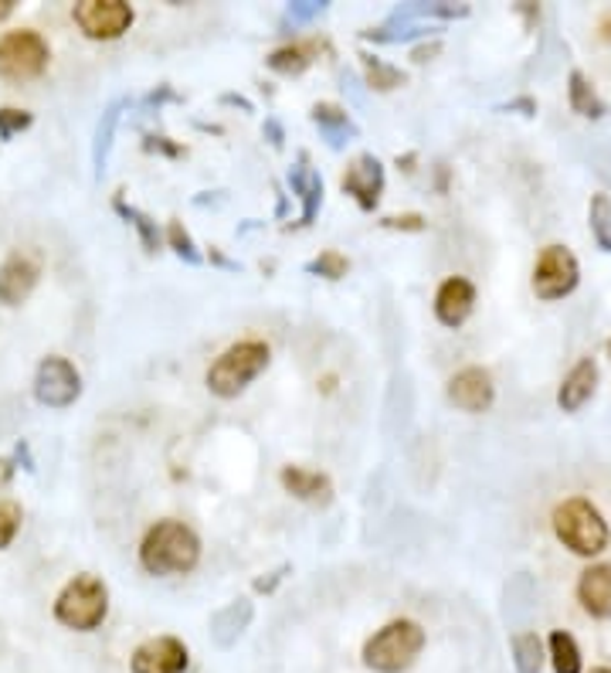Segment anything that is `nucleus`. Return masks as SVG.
<instances>
[{
  "instance_id": "nucleus-9",
  "label": "nucleus",
  "mask_w": 611,
  "mask_h": 673,
  "mask_svg": "<svg viewBox=\"0 0 611 673\" xmlns=\"http://www.w3.org/2000/svg\"><path fill=\"white\" fill-rule=\"evenodd\" d=\"M78 391H81V378L75 371L72 361L65 358H45L34 375V394H37V402H45V405H68L78 399Z\"/></svg>"
},
{
  "instance_id": "nucleus-13",
  "label": "nucleus",
  "mask_w": 611,
  "mask_h": 673,
  "mask_svg": "<svg viewBox=\"0 0 611 673\" xmlns=\"http://www.w3.org/2000/svg\"><path fill=\"white\" fill-rule=\"evenodd\" d=\"M37 283V265L28 256H14L0 265V303L18 306Z\"/></svg>"
},
{
  "instance_id": "nucleus-17",
  "label": "nucleus",
  "mask_w": 611,
  "mask_h": 673,
  "mask_svg": "<svg viewBox=\"0 0 611 673\" xmlns=\"http://www.w3.org/2000/svg\"><path fill=\"white\" fill-rule=\"evenodd\" d=\"M282 487L290 490L293 497L299 500H309V503H323L330 497V480L323 477L316 469H306V466H285L282 469Z\"/></svg>"
},
{
  "instance_id": "nucleus-23",
  "label": "nucleus",
  "mask_w": 611,
  "mask_h": 673,
  "mask_svg": "<svg viewBox=\"0 0 611 673\" xmlns=\"http://www.w3.org/2000/svg\"><path fill=\"white\" fill-rule=\"evenodd\" d=\"M313 269H316L319 275H326V280H340V275L347 272V259L337 256V252H326V256H319V259L313 262Z\"/></svg>"
},
{
  "instance_id": "nucleus-22",
  "label": "nucleus",
  "mask_w": 611,
  "mask_h": 673,
  "mask_svg": "<svg viewBox=\"0 0 611 673\" xmlns=\"http://www.w3.org/2000/svg\"><path fill=\"white\" fill-rule=\"evenodd\" d=\"M21 531V507L11 500H0V547H8Z\"/></svg>"
},
{
  "instance_id": "nucleus-15",
  "label": "nucleus",
  "mask_w": 611,
  "mask_h": 673,
  "mask_svg": "<svg viewBox=\"0 0 611 673\" xmlns=\"http://www.w3.org/2000/svg\"><path fill=\"white\" fill-rule=\"evenodd\" d=\"M594 384H598V368H594V361H581L575 371L564 378V384H560V391H557V405H560L564 412H578V409L591 399V394H594Z\"/></svg>"
},
{
  "instance_id": "nucleus-7",
  "label": "nucleus",
  "mask_w": 611,
  "mask_h": 673,
  "mask_svg": "<svg viewBox=\"0 0 611 673\" xmlns=\"http://www.w3.org/2000/svg\"><path fill=\"white\" fill-rule=\"evenodd\" d=\"M578 259L564 246H547L534 265V290L541 300H560L578 286Z\"/></svg>"
},
{
  "instance_id": "nucleus-14",
  "label": "nucleus",
  "mask_w": 611,
  "mask_h": 673,
  "mask_svg": "<svg viewBox=\"0 0 611 673\" xmlns=\"http://www.w3.org/2000/svg\"><path fill=\"white\" fill-rule=\"evenodd\" d=\"M578 599L588 616L608 619L611 616V565H594L578 582Z\"/></svg>"
},
{
  "instance_id": "nucleus-3",
  "label": "nucleus",
  "mask_w": 611,
  "mask_h": 673,
  "mask_svg": "<svg viewBox=\"0 0 611 673\" xmlns=\"http://www.w3.org/2000/svg\"><path fill=\"white\" fill-rule=\"evenodd\" d=\"M554 534L560 538L564 547H570L581 558L601 554L608 547V524L601 518V510L591 500H564L554 510Z\"/></svg>"
},
{
  "instance_id": "nucleus-27",
  "label": "nucleus",
  "mask_w": 611,
  "mask_h": 673,
  "mask_svg": "<svg viewBox=\"0 0 611 673\" xmlns=\"http://www.w3.org/2000/svg\"><path fill=\"white\" fill-rule=\"evenodd\" d=\"M591 673H611L608 666H598V670H591Z\"/></svg>"
},
{
  "instance_id": "nucleus-19",
  "label": "nucleus",
  "mask_w": 611,
  "mask_h": 673,
  "mask_svg": "<svg viewBox=\"0 0 611 673\" xmlns=\"http://www.w3.org/2000/svg\"><path fill=\"white\" fill-rule=\"evenodd\" d=\"M550 663L554 673H581V650L570 632H550Z\"/></svg>"
},
{
  "instance_id": "nucleus-20",
  "label": "nucleus",
  "mask_w": 611,
  "mask_h": 673,
  "mask_svg": "<svg viewBox=\"0 0 611 673\" xmlns=\"http://www.w3.org/2000/svg\"><path fill=\"white\" fill-rule=\"evenodd\" d=\"M570 106H575L581 116H601L604 112V102L598 99V93L588 86V78L581 72L570 75Z\"/></svg>"
},
{
  "instance_id": "nucleus-11",
  "label": "nucleus",
  "mask_w": 611,
  "mask_h": 673,
  "mask_svg": "<svg viewBox=\"0 0 611 673\" xmlns=\"http://www.w3.org/2000/svg\"><path fill=\"white\" fill-rule=\"evenodd\" d=\"M448 399H452V405L462 412H485L497 399L493 378L482 368H466L448 381Z\"/></svg>"
},
{
  "instance_id": "nucleus-10",
  "label": "nucleus",
  "mask_w": 611,
  "mask_h": 673,
  "mask_svg": "<svg viewBox=\"0 0 611 673\" xmlns=\"http://www.w3.org/2000/svg\"><path fill=\"white\" fill-rule=\"evenodd\" d=\"M133 673H184L187 670V647L177 637H156L137 647Z\"/></svg>"
},
{
  "instance_id": "nucleus-24",
  "label": "nucleus",
  "mask_w": 611,
  "mask_h": 673,
  "mask_svg": "<svg viewBox=\"0 0 611 673\" xmlns=\"http://www.w3.org/2000/svg\"><path fill=\"white\" fill-rule=\"evenodd\" d=\"M21 127H28V116H24V112H18V109H0V130L11 133V130H21Z\"/></svg>"
},
{
  "instance_id": "nucleus-18",
  "label": "nucleus",
  "mask_w": 611,
  "mask_h": 673,
  "mask_svg": "<svg viewBox=\"0 0 611 673\" xmlns=\"http://www.w3.org/2000/svg\"><path fill=\"white\" fill-rule=\"evenodd\" d=\"M513 663H516V673H541L544 643L537 632H520V637H513Z\"/></svg>"
},
{
  "instance_id": "nucleus-8",
  "label": "nucleus",
  "mask_w": 611,
  "mask_h": 673,
  "mask_svg": "<svg viewBox=\"0 0 611 673\" xmlns=\"http://www.w3.org/2000/svg\"><path fill=\"white\" fill-rule=\"evenodd\" d=\"M75 24L86 31L89 37H119L122 31H130L133 24V8L122 0H81L75 8Z\"/></svg>"
},
{
  "instance_id": "nucleus-6",
  "label": "nucleus",
  "mask_w": 611,
  "mask_h": 673,
  "mask_svg": "<svg viewBox=\"0 0 611 673\" xmlns=\"http://www.w3.org/2000/svg\"><path fill=\"white\" fill-rule=\"evenodd\" d=\"M48 45L34 31H8L0 37V75L4 78H31L45 72Z\"/></svg>"
},
{
  "instance_id": "nucleus-5",
  "label": "nucleus",
  "mask_w": 611,
  "mask_h": 673,
  "mask_svg": "<svg viewBox=\"0 0 611 673\" xmlns=\"http://www.w3.org/2000/svg\"><path fill=\"white\" fill-rule=\"evenodd\" d=\"M109 612V591L96 575H78L72 578L55 603V619L68 629L92 632Z\"/></svg>"
},
{
  "instance_id": "nucleus-12",
  "label": "nucleus",
  "mask_w": 611,
  "mask_h": 673,
  "mask_svg": "<svg viewBox=\"0 0 611 673\" xmlns=\"http://www.w3.org/2000/svg\"><path fill=\"white\" fill-rule=\"evenodd\" d=\"M472 303H476V290L469 280H462V275H452V280H445L438 286V296H435V313L438 321L445 327H459L469 321L472 313Z\"/></svg>"
},
{
  "instance_id": "nucleus-26",
  "label": "nucleus",
  "mask_w": 611,
  "mask_h": 673,
  "mask_svg": "<svg viewBox=\"0 0 611 673\" xmlns=\"http://www.w3.org/2000/svg\"><path fill=\"white\" fill-rule=\"evenodd\" d=\"M11 477V466L8 463H0V480H8Z\"/></svg>"
},
{
  "instance_id": "nucleus-16",
  "label": "nucleus",
  "mask_w": 611,
  "mask_h": 673,
  "mask_svg": "<svg viewBox=\"0 0 611 673\" xmlns=\"http://www.w3.org/2000/svg\"><path fill=\"white\" fill-rule=\"evenodd\" d=\"M343 187L357 197L363 208H374L378 191H381V164L374 161V156H360V161L347 171Z\"/></svg>"
},
{
  "instance_id": "nucleus-2",
  "label": "nucleus",
  "mask_w": 611,
  "mask_h": 673,
  "mask_svg": "<svg viewBox=\"0 0 611 673\" xmlns=\"http://www.w3.org/2000/svg\"><path fill=\"white\" fill-rule=\"evenodd\" d=\"M425 650V629L412 619H394L363 647V663L374 673H401Z\"/></svg>"
},
{
  "instance_id": "nucleus-25",
  "label": "nucleus",
  "mask_w": 611,
  "mask_h": 673,
  "mask_svg": "<svg viewBox=\"0 0 611 673\" xmlns=\"http://www.w3.org/2000/svg\"><path fill=\"white\" fill-rule=\"evenodd\" d=\"M11 14V0H0V18H8Z\"/></svg>"
},
{
  "instance_id": "nucleus-4",
  "label": "nucleus",
  "mask_w": 611,
  "mask_h": 673,
  "mask_svg": "<svg viewBox=\"0 0 611 673\" xmlns=\"http://www.w3.org/2000/svg\"><path fill=\"white\" fill-rule=\"evenodd\" d=\"M269 368V344L262 340H241L228 347L208 371V388L218 399H234Z\"/></svg>"
},
{
  "instance_id": "nucleus-1",
  "label": "nucleus",
  "mask_w": 611,
  "mask_h": 673,
  "mask_svg": "<svg viewBox=\"0 0 611 673\" xmlns=\"http://www.w3.org/2000/svg\"><path fill=\"white\" fill-rule=\"evenodd\" d=\"M200 558L197 534L181 521H160L140 544V562L153 575H187Z\"/></svg>"
},
{
  "instance_id": "nucleus-21",
  "label": "nucleus",
  "mask_w": 611,
  "mask_h": 673,
  "mask_svg": "<svg viewBox=\"0 0 611 673\" xmlns=\"http://www.w3.org/2000/svg\"><path fill=\"white\" fill-rule=\"evenodd\" d=\"M591 231H594V239L601 242V249L611 252V202L604 194H598L591 202Z\"/></svg>"
}]
</instances>
